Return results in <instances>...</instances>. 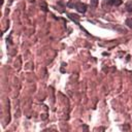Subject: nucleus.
<instances>
[{
    "label": "nucleus",
    "mask_w": 132,
    "mask_h": 132,
    "mask_svg": "<svg viewBox=\"0 0 132 132\" xmlns=\"http://www.w3.org/2000/svg\"><path fill=\"white\" fill-rule=\"evenodd\" d=\"M74 7H75V10L78 12V13H86L87 11V5L85 3H82V2H78V3H75L74 4Z\"/></svg>",
    "instance_id": "f257e3e1"
},
{
    "label": "nucleus",
    "mask_w": 132,
    "mask_h": 132,
    "mask_svg": "<svg viewBox=\"0 0 132 132\" xmlns=\"http://www.w3.org/2000/svg\"><path fill=\"white\" fill-rule=\"evenodd\" d=\"M108 3L112 4V5H116V6H119L122 4V0H109Z\"/></svg>",
    "instance_id": "f03ea898"
},
{
    "label": "nucleus",
    "mask_w": 132,
    "mask_h": 132,
    "mask_svg": "<svg viewBox=\"0 0 132 132\" xmlns=\"http://www.w3.org/2000/svg\"><path fill=\"white\" fill-rule=\"evenodd\" d=\"M68 16H69L70 19L73 20V21H75V22L78 24V19H80V18H78V16H76V15H72V14H68Z\"/></svg>",
    "instance_id": "7ed1b4c3"
},
{
    "label": "nucleus",
    "mask_w": 132,
    "mask_h": 132,
    "mask_svg": "<svg viewBox=\"0 0 132 132\" xmlns=\"http://www.w3.org/2000/svg\"><path fill=\"white\" fill-rule=\"evenodd\" d=\"M126 8H127V12H129V13L132 12V2L131 1L126 3Z\"/></svg>",
    "instance_id": "20e7f679"
},
{
    "label": "nucleus",
    "mask_w": 132,
    "mask_h": 132,
    "mask_svg": "<svg viewBox=\"0 0 132 132\" xmlns=\"http://www.w3.org/2000/svg\"><path fill=\"white\" fill-rule=\"evenodd\" d=\"M126 25L128 26L129 28L132 29V19H127V20H126Z\"/></svg>",
    "instance_id": "39448f33"
},
{
    "label": "nucleus",
    "mask_w": 132,
    "mask_h": 132,
    "mask_svg": "<svg viewBox=\"0 0 132 132\" xmlns=\"http://www.w3.org/2000/svg\"><path fill=\"white\" fill-rule=\"evenodd\" d=\"M40 6H42V10L45 11V12H47V11H48V10H47V5H46V3H45V2H42V3L40 4Z\"/></svg>",
    "instance_id": "423d86ee"
},
{
    "label": "nucleus",
    "mask_w": 132,
    "mask_h": 132,
    "mask_svg": "<svg viewBox=\"0 0 132 132\" xmlns=\"http://www.w3.org/2000/svg\"><path fill=\"white\" fill-rule=\"evenodd\" d=\"M91 4L93 6H96V5H97V0H91Z\"/></svg>",
    "instance_id": "0eeeda50"
}]
</instances>
